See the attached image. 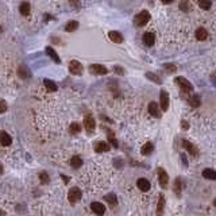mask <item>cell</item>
<instances>
[{
    "label": "cell",
    "instance_id": "obj_25",
    "mask_svg": "<svg viewBox=\"0 0 216 216\" xmlns=\"http://www.w3.org/2000/svg\"><path fill=\"white\" fill-rule=\"evenodd\" d=\"M181 190H182L181 178H176V181H174V192H176L177 196H180V194H181Z\"/></svg>",
    "mask_w": 216,
    "mask_h": 216
},
{
    "label": "cell",
    "instance_id": "obj_28",
    "mask_svg": "<svg viewBox=\"0 0 216 216\" xmlns=\"http://www.w3.org/2000/svg\"><path fill=\"white\" fill-rule=\"evenodd\" d=\"M199 6H200L203 10H209L211 6H212V2H211V0H199Z\"/></svg>",
    "mask_w": 216,
    "mask_h": 216
},
{
    "label": "cell",
    "instance_id": "obj_24",
    "mask_svg": "<svg viewBox=\"0 0 216 216\" xmlns=\"http://www.w3.org/2000/svg\"><path fill=\"white\" fill-rule=\"evenodd\" d=\"M70 165H72V168L79 169V168L83 166V160H81L80 157H73L72 160H70Z\"/></svg>",
    "mask_w": 216,
    "mask_h": 216
},
{
    "label": "cell",
    "instance_id": "obj_8",
    "mask_svg": "<svg viewBox=\"0 0 216 216\" xmlns=\"http://www.w3.org/2000/svg\"><path fill=\"white\" fill-rule=\"evenodd\" d=\"M84 126H85V128H87V131H89V132H92L93 130H95V127H96V122H95V119H93L92 115H87V116H85V119H84Z\"/></svg>",
    "mask_w": 216,
    "mask_h": 216
},
{
    "label": "cell",
    "instance_id": "obj_31",
    "mask_svg": "<svg viewBox=\"0 0 216 216\" xmlns=\"http://www.w3.org/2000/svg\"><path fill=\"white\" fill-rule=\"evenodd\" d=\"M107 135H108V141L112 143L113 147H118L119 145H118V141L115 139V135H113V132H112V131H109V130H108V131H107Z\"/></svg>",
    "mask_w": 216,
    "mask_h": 216
},
{
    "label": "cell",
    "instance_id": "obj_39",
    "mask_svg": "<svg viewBox=\"0 0 216 216\" xmlns=\"http://www.w3.org/2000/svg\"><path fill=\"white\" fill-rule=\"evenodd\" d=\"M181 126H182V128H188L189 127V126H188V123H186V122H182V123H181Z\"/></svg>",
    "mask_w": 216,
    "mask_h": 216
},
{
    "label": "cell",
    "instance_id": "obj_27",
    "mask_svg": "<svg viewBox=\"0 0 216 216\" xmlns=\"http://www.w3.org/2000/svg\"><path fill=\"white\" fill-rule=\"evenodd\" d=\"M105 200L108 201V204L111 205V207H115L116 205V203H118V199H116V196L113 193H109V194H107V196L104 197Z\"/></svg>",
    "mask_w": 216,
    "mask_h": 216
},
{
    "label": "cell",
    "instance_id": "obj_10",
    "mask_svg": "<svg viewBox=\"0 0 216 216\" xmlns=\"http://www.w3.org/2000/svg\"><path fill=\"white\" fill-rule=\"evenodd\" d=\"M149 113L154 118H160L161 116V109H160V107H158L157 103L151 101V103L149 104Z\"/></svg>",
    "mask_w": 216,
    "mask_h": 216
},
{
    "label": "cell",
    "instance_id": "obj_21",
    "mask_svg": "<svg viewBox=\"0 0 216 216\" xmlns=\"http://www.w3.org/2000/svg\"><path fill=\"white\" fill-rule=\"evenodd\" d=\"M43 84H45V87H46L47 91H50V92H54L57 91V84L54 83V81H51V80H43Z\"/></svg>",
    "mask_w": 216,
    "mask_h": 216
},
{
    "label": "cell",
    "instance_id": "obj_16",
    "mask_svg": "<svg viewBox=\"0 0 216 216\" xmlns=\"http://www.w3.org/2000/svg\"><path fill=\"white\" fill-rule=\"evenodd\" d=\"M164 208H165V197L162 194H160V197H158V205H157V216H162Z\"/></svg>",
    "mask_w": 216,
    "mask_h": 216
},
{
    "label": "cell",
    "instance_id": "obj_9",
    "mask_svg": "<svg viewBox=\"0 0 216 216\" xmlns=\"http://www.w3.org/2000/svg\"><path fill=\"white\" fill-rule=\"evenodd\" d=\"M182 147H184L186 151H189L190 156H193V157H197V156H199V150L194 147V145H192L190 142H188V141H182Z\"/></svg>",
    "mask_w": 216,
    "mask_h": 216
},
{
    "label": "cell",
    "instance_id": "obj_3",
    "mask_svg": "<svg viewBox=\"0 0 216 216\" xmlns=\"http://www.w3.org/2000/svg\"><path fill=\"white\" fill-rule=\"evenodd\" d=\"M69 70H70L72 74H76V76H80L83 73V65H81L79 61H70L69 64Z\"/></svg>",
    "mask_w": 216,
    "mask_h": 216
},
{
    "label": "cell",
    "instance_id": "obj_29",
    "mask_svg": "<svg viewBox=\"0 0 216 216\" xmlns=\"http://www.w3.org/2000/svg\"><path fill=\"white\" fill-rule=\"evenodd\" d=\"M19 76L22 77V79H28V77H30V72H28V69L26 66H20L19 68Z\"/></svg>",
    "mask_w": 216,
    "mask_h": 216
},
{
    "label": "cell",
    "instance_id": "obj_40",
    "mask_svg": "<svg viewBox=\"0 0 216 216\" xmlns=\"http://www.w3.org/2000/svg\"><path fill=\"white\" fill-rule=\"evenodd\" d=\"M61 177H62V180H64L65 184H66V182H69V177H68V176H61Z\"/></svg>",
    "mask_w": 216,
    "mask_h": 216
},
{
    "label": "cell",
    "instance_id": "obj_36",
    "mask_svg": "<svg viewBox=\"0 0 216 216\" xmlns=\"http://www.w3.org/2000/svg\"><path fill=\"white\" fill-rule=\"evenodd\" d=\"M180 8H181L182 11L188 12V11H189V4H188V2H182V3L180 4Z\"/></svg>",
    "mask_w": 216,
    "mask_h": 216
},
{
    "label": "cell",
    "instance_id": "obj_1",
    "mask_svg": "<svg viewBox=\"0 0 216 216\" xmlns=\"http://www.w3.org/2000/svg\"><path fill=\"white\" fill-rule=\"evenodd\" d=\"M149 20H150V14H149V11L143 10V11H141L139 14L135 16V19H134V23H135V26L142 27V26H145V24H147Z\"/></svg>",
    "mask_w": 216,
    "mask_h": 216
},
{
    "label": "cell",
    "instance_id": "obj_41",
    "mask_svg": "<svg viewBox=\"0 0 216 216\" xmlns=\"http://www.w3.org/2000/svg\"><path fill=\"white\" fill-rule=\"evenodd\" d=\"M115 165L118 166V165H119V166H123V162H122V161H118V160H115Z\"/></svg>",
    "mask_w": 216,
    "mask_h": 216
},
{
    "label": "cell",
    "instance_id": "obj_22",
    "mask_svg": "<svg viewBox=\"0 0 216 216\" xmlns=\"http://www.w3.org/2000/svg\"><path fill=\"white\" fill-rule=\"evenodd\" d=\"M19 11H20V14L24 15V16H27L28 14H30V3H27V2H24L20 4V7H19Z\"/></svg>",
    "mask_w": 216,
    "mask_h": 216
},
{
    "label": "cell",
    "instance_id": "obj_7",
    "mask_svg": "<svg viewBox=\"0 0 216 216\" xmlns=\"http://www.w3.org/2000/svg\"><path fill=\"white\" fill-rule=\"evenodd\" d=\"M89 70H91L93 74H107V68L104 66V65H100V64H93L91 65V68H89Z\"/></svg>",
    "mask_w": 216,
    "mask_h": 216
},
{
    "label": "cell",
    "instance_id": "obj_38",
    "mask_svg": "<svg viewBox=\"0 0 216 216\" xmlns=\"http://www.w3.org/2000/svg\"><path fill=\"white\" fill-rule=\"evenodd\" d=\"M115 72H116V73H120V74H123V69H122L120 66H116V68H115Z\"/></svg>",
    "mask_w": 216,
    "mask_h": 216
},
{
    "label": "cell",
    "instance_id": "obj_20",
    "mask_svg": "<svg viewBox=\"0 0 216 216\" xmlns=\"http://www.w3.org/2000/svg\"><path fill=\"white\" fill-rule=\"evenodd\" d=\"M151 151H153V143H151V142L145 143L143 147L141 149V153L143 154V156H149V154H151Z\"/></svg>",
    "mask_w": 216,
    "mask_h": 216
},
{
    "label": "cell",
    "instance_id": "obj_4",
    "mask_svg": "<svg viewBox=\"0 0 216 216\" xmlns=\"http://www.w3.org/2000/svg\"><path fill=\"white\" fill-rule=\"evenodd\" d=\"M68 199H69V201H70L72 204H74V203H77L81 199V190L79 188H72L70 190H69Z\"/></svg>",
    "mask_w": 216,
    "mask_h": 216
},
{
    "label": "cell",
    "instance_id": "obj_13",
    "mask_svg": "<svg viewBox=\"0 0 216 216\" xmlns=\"http://www.w3.org/2000/svg\"><path fill=\"white\" fill-rule=\"evenodd\" d=\"M137 185L142 192H147V190L150 189V182H149V180H146V178H139L138 182H137Z\"/></svg>",
    "mask_w": 216,
    "mask_h": 216
},
{
    "label": "cell",
    "instance_id": "obj_12",
    "mask_svg": "<svg viewBox=\"0 0 216 216\" xmlns=\"http://www.w3.org/2000/svg\"><path fill=\"white\" fill-rule=\"evenodd\" d=\"M154 42H156V36H154L153 32H145L143 34V43L146 46H153Z\"/></svg>",
    "mask_w": 216,
    "mask_h": 216
},
{
    "label": "cell",
    "instance_id": "obj_37",
    "mask_svg": "<svg viewBox=\"0 0 216 216\" xmlns=\"http://www.w3.org/2000/svg\"><path fill=\"white\" fill-rule=\"evenodd\" d=\"M6 109H7V104L4 100H2V109H0V112H6Z\"/></svg>",
    "mask_w": 216,
    "mask_h": 216
},
{
    "label": "cell",
    "instance_id": "obj_42",
    "mask_svg": "<svg viewBox=\"0 0 216 216\" xmlns=\"http://www.w3.org/2000/svg\"><path fill=\"white\" fill-rule=\"evenodd\" d=\"M162 3H165V4H169V3H173L174 0H161Z\"/></svg>",
    "mask_w": 216,
    "mask_h": 216
},
{
    "label": "cell",
    "instance_id": "obj_19",
    "mask_svg": "<svg viewBox=\"0 0 216 216\" xmlns=\"http://www.w3.org/2000/svg\"><path fill=\"white\" fill-rule=\"evenodd\" d=\"M203 177L207 180H216V172L214 169H205L203 172Z\"/></svg>",
    "mask_w": 216,
    "mask_h": 216
},
{
    "label": "cell",
    "instance_id": "obj_5",
    "mask_svg": "<svg viewBox=\"0 0 216 216\" xmlns=\"http://www.w3.org/2000/svg\"><path fill=\"white\" fill-rule=\"evenodd\" d=\"M158 178H160V185L162 188H166L169 182V176L162 168H158Z\"/></svg>",
    "mask_w": 216,
    "mask_h": 216
},
{
    "label": "cell",
    "instance_id": "obj_15",
    "mask_svg": "<svg viewBox=\"0 0 216 216\" xmlns=\"http://www.w3.org/2000/svg\"><path fill=\"white\" fill-rule=\"evenodd\" d=\"M0 143H2V146H4V147H7V146L11 145V137L8 135L6 131L0 132Z\"/></svg>",
    "mask_w": 216,
    "mask_h": 216
},
{
    "label": "cell",
    "instance_id": "obj_2",
    "mask_svg": "<svg viewBox=\"0 0 216 216\" xmlns=\"http://www.w3.org/2000/svg\"><path fill=\"white\" fill-rule=\"evenodd\" d=\"M176 83H177V85H178V87H180L184 92H192V89H193L192 84H190L186 79H184V77H177V79H176Z\"/></svg>",
    "mask_w": 216,
    "mask_h": 216
},
{
    "label": "cell",
    "instance_id": "obj_23",
    "mask_svg": "<svg viewBox=\"0 0 216 216\" xmlns=\"http://www.w3.org/2000/svg\"><path fill=\"white\" fill-rule=\"evenodd\" d=\"M188 101H189V104L192 105V107H199V105L201 104V101H200V96H199V95H193V96H190Z\"/></svg>",
    "mask_w": 216,
    "mask_h": 216
},
{
    "label": "cell",
    "instance_id": "obj_43",
    "mask_svg": "<svg viewBox=\"0 0 216 216\" xmlns=\"http://www.w3.org/2000/svg\"><path fill=\"white\" fill-rule=\"evenodd\" d=\"M214 205L216 207V199H215V200H214Z\"/></svg>",
    "mask_w": 216,
    "mask_h": 216
},
{
    "label": "cell",
    "instance_id": "obj_11",
    "mask_svg": "<svg viewBox=\"0 0 216 216\" xmlns=\"http://www.w3.org/2000/svg\"><path fill=\"white\" fill-rule=\"evenodd\" d=\"M91 209L96 215H99V216L104 215V212H105V207L101 204V203H92V204H91Z\"/></svg>",
    "mask_w": 216,
    "mask_h": 216
},
{
    "label": "cell",
    "instance_id": "obj_26",
    "mask_svg": "<svg viewBox=\"0 0 216 216\" xmlns=\"http://www.w3.org/2000/svg\"><path fill=\"white\" fill-rule=\"evenodd\" d=\"M196 38L199 41H205L207 39V31H205V28H197V31H196Z\"/></svg>",
    "mask_w": 216,
    "mask_h": 216
},
{
    "label": "cell",
    "instance_id": "obj_30",
    "mask_svg": "<svg viewBox=\"0 0 216 216\" xmlns=\"http://www.w3.org/2000/svg\"><path fill=\"white\" fill-rule=\"evenodd\" d=\"M69 131H70V134H79L81 131V126L79 123H72L69 127Z\"/></svg>",
    "mask_w": 216,
    "mask_h": 216
},
{
    "label": "cell",
    "instance_id": "obj_35",
    "mask_svg": "<svg viewBox=\"0 0 216 216\" xmlns=\"http://www.w3.org/2000/svg\"><path fill=\"white\" fill-rule=\"evenodd\" d=\"M164 68L168 70L169 73H172V72H176V65H172V64H165L164 65Z\"/></svg>",
    "mask_w": 216,
    "mask_h": 216
},
{
    "label": "cell",
    "instance_id": "obj_33",
    "mask_svg": "<svg viewBox=\"0 0 216 216\" xmlns=\"http://www.w3.org/2000/svg\"><path fill=\"white\" fill-rule=\"evenodd\" d=\"M146 77H147L149 80L154 81V83H156V84H161V80H160V77H158L157 74H154V73H146Z\"/></svg>",
    "mask_w": 216,
    "mask_h": 216
},
{
    "label": "cell",
    "instance_id": "obj_34",
    "mask_svg": "<svg viewBox=\"0 0 216 216\" xmlns=\"http://www.w3.org/2000/svg\"><path fill=\"white\" fill-rule=\"evenodd\" d=\"M39 178H41V182H42V184H47L49 182V176H47V173H41L39 174Z\"/></svg>",
    "mask_w": 216,
    "mask_h": 216
},
{
    "label": "cell",
    "instance_id": "obj_17",
    "mask_svg": "<svg viewBox=\"0 0 216 216\" xmlns=\"http://www.w3.org/2000/svg\"><path fill=\"white\" fill-rule=\"evenodd\" d=\"M95 150H96L97 153L108 151V150H109V143H107V142H99V143H96Z\"/></svg>",
    "mask_w": 216,
    "mask_h": 216
},
{
    "label": "cell",
    "instance_id": "obj_32",
    "mask_svg": "<svg viewBox=\"0 0 216 216\" xmlns=\"http://www.w3.org/2000/svg\"><path fill=\"white\" fill-rule=\"evenodd\" d=\"M77 27H79V23L74 22V20H72V22H69L66 26H65V30L66 31H74Z\"/></svg>",
    "mask_w": 216,
    "mask_h": 216
},
{
    "label": "cell",
    "instance_id": "obj_6",
    "mask_svg": "<svg viewBox=\"0 0 216 216\" xmlns=\"http://www.w3.org/2000/svg\"><path fill=\"white\" fill-rule=\"evenodd\" d=\"M160 101H161V109L162 111H168V108H169V95H168V92L166 91H161Z\"/></svg>",
    "mask_w": 216,
    "mask_h": 216
},
{
    "label": "cell",
    "instance_id": "obj_14",
    "mask_svg": "<svg viewBox=\"0 0 216 216\" xmlns=\"http://www.w3.org/2000/svg\"><path fill=\"white\" fill-rule=\"evenodd\" d=\"M108 36H109V39H111L112 42H115V43L123 42V36H122V34L120 32H118V31H109Z\"/></svg>",
    "mask_w": 216,
    "mask_h": 216
},
{
    "label": "cell",
    "instance_id": "obj_18",
    "mask_svg": "<svg viewBox=\"0 0 216 216\" xmlns=\"http://www.w3.org/2000/svg\"><path fill=\"white\" fill-rule=\"evenodd\" d=\"M46 53H47L49 55H50V58H51L53 61H55L57 64H60V62H61V60H60L58 54H57V51H55L53 47H47V49H46Z\"/></svg>",
    "mask_w": 216,
    "mask_h": 216
}]
</instances>
